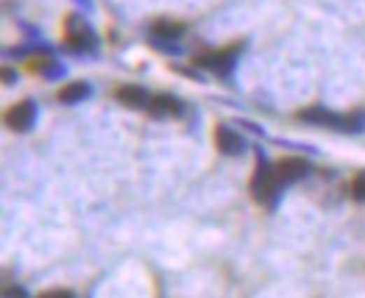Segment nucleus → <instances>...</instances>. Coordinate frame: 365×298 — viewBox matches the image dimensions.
I'll return each instance as SVG.
<instances>
[{
    "label": "nucleus",
    "instance_id": "14",
    "mask_svg": "<svg viewBox=\"0 0 365 298\" xmlns=\"http://www.w3.org/2000/svg\"><path fill=\"white\" fill-rule=\"evenodd\" d=\"M3 81H6V84H11V81H14V73H11V70H6V73H3Z\"/></svg>",
    "mask_w": 365,
    "mask_h": 298
},
{
    "label": "nucleus",
    "instance_id": "9",
    "mask_svg": "<svg viewBox=\"0 0 365 298\" xmlns=\"http://www.w3.org/2000/svg\"><path fill=\"white\" fill-rule=\"evenodd\" d=\"M117 100L126 103V106H131V109H148L151 95L143 87H137V84H126V87L117 89Z\"/></svg>",
    "mask_w": 365,
    "mask_h": 298
},
{
    "label": "nucleus",
    "instance_id": "6",
    "mask_svg": "<svg viewBox=\"0 0 365 298\" xmlns=\"http://www.w3.org/2000/svg\"><path fill=\"white\" fill-rule=\"evenodd\" d=\"M299 120L315 123V126H329V128H343V114H335L332 109H324V106L301 109V112H299Z\"/></svg>",
    "mask_w": 365,
    "mask_h": 298
},
{
    "label": "nucleus",
    "instance_id": "11",
    "mask_svg": "<svg viewBox=\"0 0 365 298\" xmlns=\"http://www.w3.org/2000/svg\"><path fill=\"white\" fill-rule=\"evenodd\" d=\"M90 84L87 81H73V84H67V87H62L59 89V100L62 103H78V100H84V98H90Z\"/></svg>",
    "mask_w": 365,
    "mask_h": 298
},
{
    "label": "nucleus",
    "instance_id": "1",
    "mask_svg": "<svg viewBox=\"0 0 365 298\" xmlns=\"http://www.w3.org/2000/svg\"><path fill=\"white\" fill-rule=\"evenodd\" d=\"M282 184L285 181L279 179L276 165H268L265 159H259V165L254 170V179H251V195H254V201L257 204H273Z\"/></svg>",
    "mask_w": 365,
    "mask_h": 298
},
{
    "label": "nucleus",
    "instance_id": "2",
    "mask_svg": "<svg viewBox=\"0 0 365 298\" xmlns=\"http://www.w3.org/2000/svg\"><path fill=\"white\" fill-rule=\"evenodd\" d=\"M64 39H67V45H70L73 50H78V53L95 50V45H98L95 31H92V28L87 25V20H81L78 14H70V17L64 20Z\"/></svg>",
    "mask_w": 365,
    "mask_h": 298
},
{
    "label": "nucleus",
    "instance_id": "8",
    "mask_svg": "<svg viewBox=\"0 0 365 298\" xmlns=\"http://www.w3.org/2000/svg\"><path fill=\"white\" fill-rule=\"evenodd\" d=\"M148 112L154 117H179L182 114V100L173 95H154L148 100Z\"/></svg>",
    "mask_w": 365,
    "mask_h": 298
},
{
    "label": "nucleus",
    "instance_id": "7",
    "mask_svg": "<svg viewBox=\"0 0 365 298\" xmlns=\"http://www.w3.org/2000/svg\"><path fill=\"white\" fill-rule=\"evenodd\" d=\"M276 173H279V179H282L285 184H293V181H299V179H304V176L310 173V165H307V159L287 156V159L276 162Z\"/></svg>",
    "mask_w": 365,
    "mask_h": 298
},
{
    "label": "nucleus",
    "instance_id": "5",
    "mask_svg": "<svg viewBox=\"0 0 365 298\" xmlns=\"http://www.w3.org/2000/svg\"><path fill=\"white\" fill-rule=\"evenodd\" d=\"M215 145H217V151L226 154V156H240V154L245 151L243 137H240L234 128H229V126H217V128H215Z\"/></svg>",
    "mask_w": 365,
    "mask_h": 298
},
{
    "label": "nucleus",
    "instance_id": "12",
    "mask_svg": "<svg viewBox=\"0 0 365 298\" xmlns=\"http://www.w3.org/2000/svg\"><path fill=\"white\" fill-rule=\"evenodd\" d=\"M365 126V117L360 112H355V114H343V128L341 131H346V134H360Z\"/></svg>",
    "mask_w": 365,
    "mask_h": 298
},
{
    "label": "nucleus",
    "instance_id": "4",
    "mask_svg": "<svg viewBox=\"0 0 365 298\" xmlns=\"http://www.w3.org/2000/svg\"><path fill=\"white\" fill-rule=\"evenodd\" d=\"M36 120V103L34 100H20L6 112V126L14 131H28Z\"/></svg>",
    "mask_w": 365,
    "mask_h": 298
},
{
    "label": "nucleus",
    "instance_id": "10",
    "mask_svg": "<svg viewBox=\"0 0 365 298\" xmlns=\"http://www.w3.org/2000/svg\"><path fill=\"white\" fill-rule=\"evenodd\" d=\"M179 33H184V22H179V20L162 17V20H154V25H151L154 39H176Z\"/></svg>",
    "mask_w": 365,
    "mask_h": 298
},
{
    "label": "nucleus",
    "instance_id": "3",
    "mask_svg": "<svg viewBox=\"0 0 365 298\" xmlns=\"http://www.w3.org/2000/svg\"><path fill=\"white\" fill-rule=\"evenodd\" d=\"M237 50H240V45H234V47H229V50L203 53V56L195 59V67H206V70H212V73H217V75H226V73L231 70L234 59H237Z\"/></svg>",
    "mask_w": 365,
    "mask_h": 298
},
{
    "label": "nucleus",
    "instance_id": "13",
    "mask_svg": "<svg viewBox=\"0 0 365 298\" xmlns=\"http://www.w3.org/2000/svg\"><path fill=\"white\" fill-rule=\"evenodd\" d=\"M352 195H355L357 201H363L365 204V170L355 176V181H352Z\"/></svg>",
    "mask_w": 365,
    "mask_h": 298
}]
</instances>
